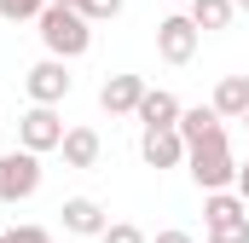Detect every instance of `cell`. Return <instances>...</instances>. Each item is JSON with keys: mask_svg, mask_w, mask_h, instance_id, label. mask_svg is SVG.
<instances>
[{"mask_svg": "<svg viewBox=\"0 0 249 243\" xmlns=\"http://www.w3.org/2000/svg\"><path fill=\"white\" fill-rule=\"evenodd\" d=\"M35 29H41V47H47V58H81L87 47H93V23L81 17V12H70V6H47L41 17H35Z\"/></svg>", "mask_w": 249, "mask_h": 243, "instance_id": "1", "label": "cell"}, {"mask_svg": "<svg viewBox=\"0 0 249 243\" xmlns=\"http://www.w3.org/2000/svg\"><path fill=\"white\" fill-rule=\"evenodd\" d=\"M186 174L197 180L203 197H214V191H232V185H238V156H232L226 133H214V139L191 145V151H186Z\"/></svg>", "mask_w": 249, "mask_h": 243, "instance_id": "2", "label": "cell"}, {"mask_svg": "<svg viewBox=\"0 0 249 243\" xmlns=\"http://www.w3.org/2000/svg\"><path fill=\"white\" fill-rule=\"evenodd\" d=\"M64 116L58 110H47V104H29L23 116H18V151H29V156H41V151H58L64 145Z\"/></svg>", "mask_w": 249, "mask_h": 243, "instance_id": "3", "label": "cell"}, {"mask_svg": "<svg viewBox=\"0 0 249 243\" xmlns=\"http://www.w3.org/2000/svg\"><path fill=\"white\" fill-rule=\"evenodd\" d=\"M41 191V156H29V151H6L0 156V203H29Z\"/></svg>", "mask_w": 249, "mask_h": 243, "instance_id": "4", "label": "cell"}, {"mask_svg": "<svg viewBox=\"0 0 249 243\" xmlns=\"http://www.w3.org/2000/svg\"><path fill=\"white\" fill-rule=\"evenodd\" d=\"M70 87H75V75H70V64H58V58L29 64V75H23V93H29V104H47V110H58L64 99H70Z\"/></svg>", "mask_w": 249, "mask_h": 243, "instance_id": "5", "label": "cell"}, {"mask_svg": "<svg viewBox=\"0 0 249 243\" xmlns=\"http://www.w3.org/2000/svg\"><path fill=\"white\" fill-rule=\"evenodd\" d=\"M197 23H191L186 12H174V17H162L157 23V52H162V64H191L197 58Z\"/></svg>", "mask_w": 249, "mask_h": 243, "instance_id": "6", "label": "cell"}, {"mask_svg": "<svg viewBox=\"0 0 249 243\" xmlns=\"http://www.w3.org/2000/svg\"><path fill=\"white\" fill-rule=\"evenodd\" d=\"M180 110H186V104H180L168 87H145V99H139L133 116L145 122V133H162V127H180Z\"/></svg>", "mask_w": 249, "mask_h": 243, "instance_id": "7", "label": "cell"}, {"mask_svg": "<svg viewBox=\"0 0 249 243\" xmlns=\"http://www.w3.org/2000/svg\"><path fill=\"white\" fill-rule=\"evenodd\" d=\"M58 214H64V232H70V238H105V226H110V214H105L93 197H70Z\"/></svg>", "mask_w": 249, "mask_h": 243, "instance_id": "8", "label": "cell"}, {"mask_svg": "<svg viewBox=\"0 0 249 243\" xmlns=\"http://www.w3.org/2000/svg\"><path fill=\"white\" fill-rule=\"evenodd\" d=\"M209 110H214L220 122H244V116H249V75H220Z\"/></svg>", "mask_w": 249, "mask_h": 243, "instance_id": "9", "label": "cell"}, {"mask_svg": "<svg viewBox=\"0 0 249 243\" xmlns=\"http://www.w3.org/2000/svg\"><path fill=\"white\" fill-rule=\"evenodd\" d=\"M139 156H145V168H157V174H162V168H180V162H186V139H180L174 127L145 133V139H139Z\"/></svg>", "mask_w": 249, "mask_h": 243, "instance_id": "10", "label": "cell"}, {"mask_svg": "<svg viewBox=\"0 0 249 243\" xmlns=\"http://www.w3.org/2000/svg\"><path fill=\"white\" fill-rule=\"evenodd\" d=\"M139 99H145V75H110V81L99 87V104H105L110 116H133Z\"/></svg>", "mask_w": 249, "mask_h": 243, "instance_id": "11", "label": "cell"}, {"mask_svg": "<svg viewBox=\"0 0 249 243\" xmlns=\"http://www.w3.org/2000/svg\"><path fill=\"white\" fill-rule=\"evenodd\" d=\"M58 151H64V168H99V151H105V139H99L93 127H70Z\"/></svg>", "mask_w": 249, "mask_h": 243, "instance_id": "12", "label": "cell"}, {"mask_svg": "<svg viewBox=\"0 0 249 243\" xmlns=\"http://www.w3.org/2000/svg\"><path fill=\"white\" fill-rule=\"evenodd\" d=\"M180 139H186V151L191 145H203V139H214V133H226V122L214 116L209 104H191V110H180V127H174Z\"/></svg>", "mask_w": 249, "mask_h": 243, "instance_id": "13", "label": "cell"}, {"mask_svg": "<svg viewBox=\"0 0 249 243\" xmlns=\"http://www.w3.org/2000/svg\"><path fill=\"white\" fill-rule=\"evenodd\" d=\"M186 17L197 23V35H214V29H232L238 6H232V0H191V12H186Z\"/></svg>", "mask_w": 249, "mask_h": 243, "instance_id": "14", "label": "cell"}, {"mask_svg": "<svg viewBox=\"0 0 249 243\" xmlns=\"http://www.w3.org/2000/svg\"><path fill=\"white\" fill-rule=\"evenodd\" d=\"M226 220H249V203L238 191H214L203 197V226H226Z\"/></svg>", "mask_w": 249, "mask_h": 243, "instance_id": "15", "label": "cell"}, {"mask_svg": "<svg viewBox=\"0 0 249 243\" xmlns=\"http://www.w3.org/2000/svg\"><path fill=\"white\" fill-rule=\"evenodd\" d=\"M47 6H53V0H0V17H6V23H35Z\"/></svg>", "mask_w": 249, "mask_h": 243, "instance_id": "16", "label": "cell"}, {"mask_svg": "<svg viewBox=\"0 0 249 243\" xmlns=\"http://www.w3.org/2000/svg\"><path fill=\"white\" fill-rule=\"evenodd\" d=\"M75 12H81L87 23H110V17H122V0H81Z\"/></svg>", "mask_w": 249, "mask_h": 243, "instance_id": "17", "label": "cell"}, {"mask_svg": "<svg viewBox=\"0 0 249 243\" xmlns=\"http://www.w3.org/2000/svg\"><path fill=\"white\" fill-rule=\"evenodd\" d=\"M99 243H151V238H145V232H139L133 220H110V226H105V238H99Z\"/></svg>", "mask_w": 249, "mask_h": 243, "instance_id": "18", "label": "cell"}, {"mask_svg": "<svg viewBox=\"0 0 249 243\" xmlns=\"http://www.w3.org/2000/svg\"><path fill=\"white\" fill-rule=\"evenodd\" d=\"M209 243H249V220H226V226H209Z\"/></svg>", "mask_w": 249, "mask_h": 243, "instance_id": "19", "label": "cell"}, {"mask_svg": "<svg viewBox=\"0 0 249 243\" xmlns=\"http://www.w3.org/2000/svg\"><path fill=\"white\" fill-rule=\"evenodd\" d=\"M6 243H53V232H47V226H12Z\"/></svg>", "mask_w": 249, "mask_h": 243, "instance_id": "20", "label": "cell"}, {"mask_svg": "<svg viewBox=\"0 0 249 243\" xmlns=\"http://www.w3.org/2000/svg\"><path fill=\"white\" fill-rule=\"evenodd\" d=\"M151 243H197V238H191V232H180V226H168V232H157Z\"/></svg>", "mask_w": 249, "mask_h": 243, "instance_id": "21", "label": "cell"}, {"mask_svg": "<svg viewBox=\"0 0 249 243\" xmlns=\"http://www.w3.org/2000/svg\"><path fill=\"white\" fill-rule=\"evenodd\" d=\"M232 191H238V197L249 203V162H238V185H232Z\"/></svg>", "mask_w": 249, "mask_h": 243, "instance_id": "22", "label": "cell"}, {"mask_svg": "<svg viewBox=\"0 0 249 243\" xmlns=\"http://www.w3.org/2000/svg\"><path fill=\"white\" fill-rule=\"evenodd\" d=\"M53 6H70V12H75V6H81V0H53Z\"/></svg>", "mask_w": 249, "mask_h": 243, "instance_id": "23", "label": "cell"}, {"mask_svg": "<svg viewBox=\"0 0 249 243\" xmlns=\"http://www.w3.org/2000/svg\"><path fill=\"white\" fill-rule=\"evenodd\" d=\"M232 6H238V12H249V0H232Z\"/></svg>", "mask_w": 249, "mask_h": 243, "instance_id": "24", "label": "cell"}, {"mask_svg": "<svg viewBox=\"0 0 249 243\" xmlns=\"http://www.w3.org/2000/svg\"><path fill=\"white\" fill-rule=\"evenodd\" d=\"M244 127H249V116H244Z\"/></svg>", "mask_w": 249, "mask_h": 243, "instance_id": "25", "label": "cell"}, {"mask_svg": "<svg viewBox=\"0 0 249 243\" xmlns=\"http://www.w3.org/2000/svg\"><path fill=\"white\" fill-rule=\"evenodd\" d=\"M0 243H6V238H0Z\"/></svg>", "mask_w": 249, "mask_h": 243, "instance_id": "26", "label": "cell"}]
</instances>
